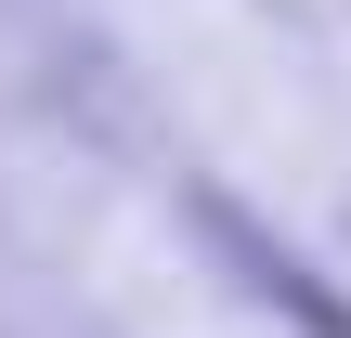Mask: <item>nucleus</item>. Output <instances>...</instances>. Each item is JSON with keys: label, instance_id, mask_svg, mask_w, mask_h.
<instances>
[{"label": "nucleus", "instance_id": "1", "mask_svg": "<svg viewBox=\"0 0 351 338\" xmlns=\"http://www.w3.org/2000/svg\"><path fill=\"white\" fill-rule=\"evenodd\" d=\"M221 234H234V248L261 261V287H274V300H287V313H300V326H313V338H351V300H326V287H313L300 261H274V234H261L247 208H221Z\"/></svg>", "mask_w": 351, "mask_h": 338}]
</instances>
